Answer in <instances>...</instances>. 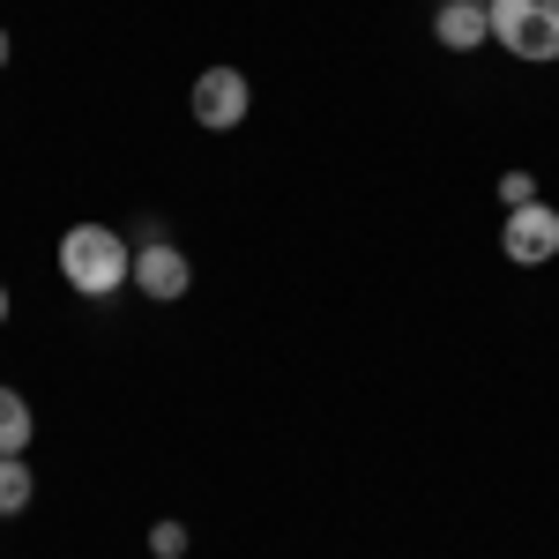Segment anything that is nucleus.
<instances>
[{
  "label": "nucleus",
  "mask_w": 559,
  "mask_h": 559,
  "mask_svg": "<svg viewBox=\"0 0 559 559\" xmlns=\"http://www.w3.org/2000/svg\"><path fill=\"white\" fill-rule=\"evenodd\" d=\"M60 276L83 299H112L120 284H134V247L112 224H68L60 231Z\"/></svg>",
  "instance_id": "f257e3e1"
},
{
  "label": "nucleus",
  "mask_w": 559,
  "mask_h": 559,
  "mask_svg": "<svg viewBox=\"0 0 559 559\" xmlns=\"http://www.w3.org/2000/svg\"><path fill=\"white\" fill-rule=\"evenodd\" d=\"M485 15H492L500 52H515L530 68L559 60V0H485Z\"/></svg>",
  "instance_id": "f03ea898"
},
{
  "label": "nucleus",
  "mask_w": 559,
  "mask_h": 559,
  "mask_svg": "<svg viewBox=\"0 0 559 559\" xmlns=\"http://www.w3.org/2000/svg\"><path fill=\"white\" fill-rule=\"evenodd\" d=\"M187 105H194V128L231 134L239 120H247L254 90H247V75H239V68H202V75H194V90H187Z\"/></svg>",
  "instance_id": "7ed1b4c3"
},
{
  "label": "nucleus",
  "mask_w": 559,
  "mask_h": 559,
  "mask_svg": "<svg viewBox=\"0 0 559 559\" xmlns=\"http://www.w3.org/2000/svg\"><path fill=\"white\" fill-rule=\"evenodd\" d=\"M500 254L515 261V269H537V261L559 254V210H545V202H530V210H508V224H500Z\"/></svg>",
  "instance_id": "20e7f679"
},
{
  "label": "nucleus",
  "mask_w": 559,
  "mask_h": 559,
  "mask_svg": "<svg viewBox=\"0 0 559 559\" xmlns=\"http://www.w3.org/2000/svg\"><path fill=\"white\" fill-rule=\"evenodd\" d=\"M187 284H194V261L179 254L173 239H150V247H134V292L157 306L187 299Z\"/></svg>",
  "instance_id": "39448f33"
},
{
  "label": "nucleus",
  "mask_w": 559,
  "mask_h": 559,
  "mask_svg": "<svg viewBox=\"0 0 559 559\" xmlns=\"http://www.w3.org/2000/svg\"><path fill=\"white\" fill-rule=\"evenodd\" d=\"M432 38L448 45V52H477V45H492V15H485V0H440V8H432Z\"/></svg>",
  "instance_id": "423d86ee"
},
{
  "label": "nucleus",
  "mask_w": 559,
  "mask_h": 559,
  "mask_svg": "<svg viewBox=\"0 0 559 559\" xmlns=\"http://www.w3.org/2000/svg\"><path fill=\"white\" fill-rule=\"evenodd\" d=\"M38 432V411L23 403V388H0V455H23Z\"/></svg>",
  "instance_id": "0eeeda50"
},
{
  "label": "nucleus",
  "mask_w": 559,
  "mask_h": 559,
  "mask_svg": "<svg viewBox=\"0 0 559 559\" xmlns=\"http://www.w3.org/2000/svg\"><path fill=\"white\" fill-rule=\"evenodd\" d=\"M31 500H38V477H31V463H23V455H0V522H15Z\"/></svg>",
  "instance_id": "6e6552de"
},
{
  "label": "nucleus",
  "mask_w": 559,
  "mask_h": 559,
  "mask_svg": "<svg viewBox=\"0 0 559 559\" xmlns=\"http://www.w3.org/2000/svg\"><path fill=\"white\" fill-rule=\"evenodd\" d=\"M150 552L157 559H187V522H150Z\"/></svg>",
  "instance_id": "1a4fd4ad"
},
{
  "label": "nucleus",
  "mask_w": 559,
  "mask_h": 559,
  "mask_svg": "<svg viewBox=\"0 0 559 559\" xmlns=\"http://www.w3.org/2000/svg\"><path fill=\"white\" fill-rule=\"evenodd\" d=\"M537 202V179L530 173H500V210H530Z\"/></svg>",
  "instance_id": "9d476101"
},
{
  "label": "nucleus",
  "mask_w": 559,
  "mask_h": 559,
  "mask_svg": "<svg viewBox=\"0 0 559 559\" xmlns=\"http://www.w3.org/2000/svg\"><path fill=\"white\" fill-rule=\"evenodd\" d=\"M0 329H8V284H0Z\"/></svg>",
  "instance_id": "9b49d317"
},
{
  "label": "nucleus",
  "mask_w": 559,
  "mask_h": 559,
  "mask_svg": "<svg viewBox=\"0 0 559 559\" xmlns=\"http://www.w3.org/2000/svg\"><path fill=\"white\" fill-rule=\"evenodd\" d=\"M0 68H8V31H0Z\"/></svg>",
  "instance_id": "f8f14e48"
}]
</instances>
